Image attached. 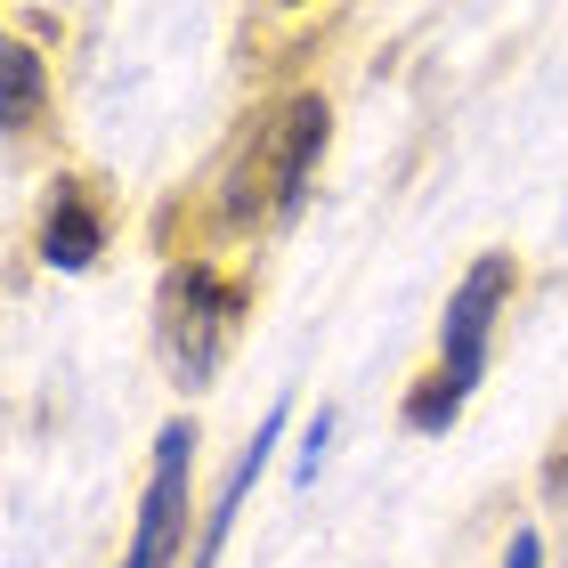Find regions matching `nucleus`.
<instances>
[{
    "mask_svg": "<svg viewBox=\"0 0 568 568\" xmlns=\"http://www.w3.org/2000/svg\"><path fill=\"white\" fill-rule=\"evenodd\" d=\"M276 430H284V406L261 423V438L236 455V471L220 479V504H212V520H203V552H195V568H212L220 560V545H227V528H236V511H244V496H252V479H261V463H268V447H276Z\"/></svg>",
    "mask_w": 568,
    "mask_h": 568,
    "instance_id": "nucleus-6",
    "label": "nucleus"
},
{
    "mask_svg": "<svg viewBox=\"0 0 568 568\" xmlns=\"http://www.w3.org/2000/svg\"><path fill=\"white\" fill-rule=\"evenodd\" d=\"M545 496H552V504H568V438H560L552 463H545Z\"/></svg>",
    "mask_w": 568,
    "mask_h": 568,
    "instance_id": "nucleus-11",
    "label": "nucleus"
},
{
    "mask_svg": "<svg viewBox=\"0 0 568 568\" xmlns=\"http://www.w3.org/2000/svg\"><path fill=\"white\" fill-rule=\"evenodd\" d=\"M463 398H471V390H463L447 366H430L415 390H406V430H447V423L463 415Z\"/></svg>",
    "mask_w": 568,
    "mask_h": 568,
    "instance_id": "nucleus-8",
    "label": "nucleus"
},
{
    "mask_svg": "<svg viewBox=\"0 0 568 568\" xmlns=\"http://www.w3.org/2000/svg\"><path fill=\"white\" fill-rule=\"evenodd\" d=\"M244 308H252V284H227L212 261H179L163 276V349H171V366L187 374V390L220 374Z\"/></svg>",
    "mask_w": 568,
    "mask_h": 568,
    "instance_id": "nucleus-2",
    "label": "nucleus"
},
{
    "mask_svg": "<svg viewBox=\"0 0 568 568\" xmlns=\"http://www.w3.org/2000/svg\"><path fill=\"white\" fill-rule=\"evenodd\" d=\"M511 284H520V261H511V252H479L471 276L455 284L447 317H438V366H447L463 390H479V374H487V342H496V317H504Z\"/></svg>",
    "mask_w": 568,
    "mask_h": 568,
    "instance_id": "nucleus-3",
    "label": "nucleus"
},
{
    "mask_svg": "<svg viewBox=\"0 0 568 568\" xmlns=\"http://www.w3.org/2000/svg\"><path fill=\"white\" fill-rule=\"evenodd\" d=\"M504 568H545V536L520 528V536H511V552H504Z\"/></svg>",
    "mask_w": 568,
    "mask_h": 568,
    "instance_id": "nucleus-9",
    "label": "nucleus"
},
{
    "mask_svg": "<svg viewBox=\"0 0 568 568\" xmlns=\"http://www.w3.org/2000/svg\"><path fill=\"white\" fill-rule=\"evenodd\" d=\"M325 438H333V415L308 423V447H301V479H317V463H325Z\"/></svg>",
    "mask_w": 568,
    "mask_h": 568,
    "instance_id": "nucleus-10",
    "label": "nucleus"
},
{
    "mask_svg": "<svg viewBox=\"0 0 568 568\" xmlns=\"http://www.w3.org/2000/svg\"><path fill=\"white\" fill-rule=\"evenodd\" d=\"M98 252H106V212L90 203L82 179H58V195H49V212H41V261L82 276V268H98Z\"/></svg>",
    "mask_w": 568,
    "mask_h": 568,
    "instance_id": "nucleus-5",
    "label": "nucleus"
},
{
    "mask_svg": "<svg viewBox=\"0 0 568 568\" xmlns=\"http://www.w3.org/2000/svg\"><path fill=\"white\" fill-rule=\"evenodd\" d=\"M49 106V65L33 41H0V122L9 131H33Z\"/></svg>",
    "mask_w": 568,
    "mask_h": 568,
    "instance_id": "nucleus-7",
    "label": "nucleus"
},
{
    "mask_svg": "<svg viewBox=\"0 0 568 568\" xmlns=\"http://www.w3.org/2000/svg\"><path fill=\"white\" fill-rule=\"evenodd\" d=\"M325 139H333V114H325L317 90H293V98H276V106H261L244 146H236V163H227L220 212L227 220H293Z\"/></svg>",
    "mask_w": 568,
    "mask_h": 568,
    "instance_id": "nucleus-1",
    "label": "nucleus"
},
{
    "mask_svg": "<svg viewBox=\"0 0 568 568\" xmlns=\"http://www.w3.org/2000/svg\"><path fill=\"white\" fill-rule=\"evenodd\" d=\"M187 471H195V423H163L154 438V479L139 504V536L122 568H171L179 545H187Z\"/></svg>",
    "mask_w": 568,
    "mask_h": 568,
    "instance_id": "nucleus-4",
    "label": "nucleus"
}]
</instances>
